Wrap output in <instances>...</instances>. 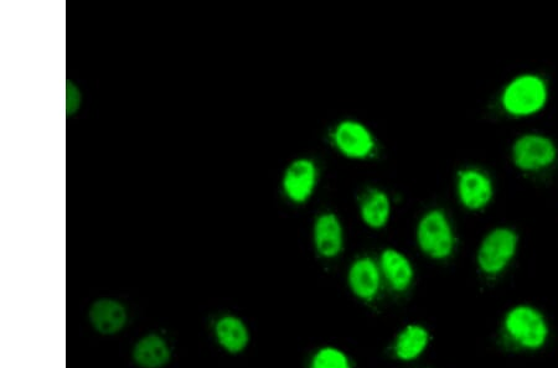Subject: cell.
<instances>
[{
    "label": "cell",
    "instance_id": "cell-10",
    "mask_svg": "<svg viewBox=\"0 0 558 368\" xmlns=\"http://www.w3.org/2000/svg\"><path fill=\"white\" fill-rule=\"evenodd\" d=\"M314 242L319 255L332 258L343 248V230L338 217L325 214L318 217L314 226Z\"/></svg>",
    "mask_w": 558,
    "mask_h": 368
},
{
    "label": "cell",
    "instance_id": "cell-3",
    "mask_svg": "<svg viewBox=\"0 0 558 368\" xmlns=\"http://www.w3.org/2000/svg\"><path fill=\"white\" fill-rule=\"evenodd\" d=\"M505 329L520 345L539 349L547 338V325L539 312L530 307H518L506 316Z\"/></svg>",
    "mask_w": 558,
    "mask_h": 368
},
{
    "label": "cell",
    "instance_id": "cell-13",
    "mask_svg": "<svg viewBox=\"0 0 558 368\" xmlns=\"http://www.w3.org/2000/svg\"><path fill=\"white\" fill-rule=\"evenodd\" d=\"M381 268L387 281L396 290H405L411 284L413 269L408 259L395 250H386L381 256Z\"/></svg>",
    "mask_w": 558,
    "mask_h": 368
},
{
    "label": "cell",
    "instance_id": "cell-4",
    "mask_svg": "<svg viewBox=\"0 0 558 368\" xmlns=\"http://www.w3.org/2000/svg\"><path fill=\"white\" fill-rule=\"evenodd\" d=\"M518 237L509 228H498L485 238L478 253L480 268L488 274H498L515 255Z\"/></svg>",
    "mask_w": 558,
    "mask_h": 368
},
{
    "label": "cell",
    "instance_id": "cell-8",
    "mask_svg": "<svg viewBox=\"0 0 558 368\" xmlns=\"http://www.w3.org/2000/svg\"><path fill=\"white\" fill-rule=\"evenodd\" d=\"M459 199L470 210L483 209L493 196V186L488 176L478 170H465L459 174Z\"/></svg>",
    "mask_w": 558,
    "mask_h": 368
},
{
    "label": "cell",
    "instance_id": "cell-2",
    "mask_svg": "<svg viewBox=\"0 0 558 368\" xmlns=\"http://www.w3.org/2000/svg\"><path fill=\"white\" fill-rule=\"evenodd\" d=\"M417 240L428 256L437 259L451 256L454 237L446 215L439 210L428 212L418 225Z\"/></svg>",
    "mask_w": 558,
    "mask_h": 368
},
{
    "label": "cell",
    "instance_id": "cell-17",
    "mask_svg": "<svg viewBox=\"0 0 558 368\" xmlns=\"http://www.w3.org/2000/svg\"><path fill=\"white\" fill-rule=\"evenodd\" d=\"M312 368H350V365L343 352L327 347L314 357Z\"/></svg>",
    "mask_w": 558,
    "mask_h": 368
},
{
    "label": "cell",
    "instance_id": "cell-12",
    "mask_svg": "<svg viewBox=\"0 0 558 368\" xmlns=\"http://www.w3.org/2000/svg\"><path fill=\"white\" fill-rule=\"evenodd\" d=\"M133 359L143 368L163 367L170 359L169 346L160 336L148 335L137 342Z\"/></svg>",
    "mask_w": 558,
    "mask_h": 368
},
{
    "label": "cell",
    "instance_id": "cell-9",
    "mask_svg": "<svg viewBox=\"0 0 558 368\" xmlns=\"http://www.w3.org/2000/svg\"><path fill=\"white\" fill-rule=\"evenodd\" d=\"M90 321L98 333L105 335L118 333L126 325V308L117 300H97L90 309Z\"/></svg>",
    "mask_w": 558,
    "mask_h": 368
},
{
    "label": "cell",
    "instance_id": "cell-7",
    "mask_svg": "<svg viewBox=\"0 0 558 368\" xmlns=\"http://www.w3.org/2000/svg\"><path fill=\"white\" fill-rule=\"evenodd\" d=\"M315 181H317V169L312 160L298 159L289 165L284 174L283 189L289 199L301 204L312 195Z\"/></svg>",
    "mask_w": 558,
    "mask_h": 368
},
{
    "label": "cell",
    "instance_id": "cell-14",
    "mask_svg": "<svg viewBox=\"0 0 558 368\" xmlns=\"http://www.w3.org/2000/svg\"><path fill=\"white\" fill-rule=\"evenodd\" d=\"M216 338L225 350L237 354L245 349L248 344V331L246 325L235 316H224L216 324Z\"/></svg>",
    "mask_w": 558,
    "mask_h": 368
},
{
    "label": "cell",
    "instance_id": "cell-15",
    "mask_svg": "<svg viewBox=\"0 0 558 368\" xmlns=\"http://www.w3.org/2000/svg\"><path fill=\"white\" fill-rule=\"evenodd\" d=\"M390 211V200L380 190L371 189L361 199V217L370 227L380 228L384 226L389 220Z\"/></svg>",
    "mask_w": 558,
    "mask_h": 368
},
{
    "label": "cell",
    "instance_id": "cell-6",
    "mask_svg": "<svg viewBox=\"0 0 558 368\" xmlns=\"http://www.w3.org/2000/svg\"><path fill=\"white\" fill-rule=\"evenodd\" d=\"M341 153L350 158H366L375 148L374 138L363 124L353 121L340 123L334 134Z\"/></svg>",
    "mask_w": 558,
    "mask_h": 368
},
{
    "label": "cell",
    "instance_id": "cell-5",
    "mask_svg": "<svg viewBox=\"0 0 558 368\" xmlns=\"http://www.w3.org/2000/svg\"><path fill=\"white\" fill-rule=\"evenodd\" d=\"M513 155L514 162L520 169L534 171L554 163L556 148L550 139L530 134L516 141Z\"/></svg>",
    "mask_w": 558,
    "mask_h": 368
},
{
    "label": "cell",
    "instance_id": "cell-16",
    "mask_svg": "<svg viewBox=\"0 0 558 368\" xmlns=\"http://www.w3.org/2000/svg\"><path fill=\"white\" fill-rule=\"evenodd\" d=\"M428 344V333L422 326L411 325L402 331L396 342V355L410 361L420 356Z\"/></svg>",
    "mask_w": 558,
    "mask_h": 368
},
{
    "label": "cell",
    "instance_id": "cell-11",
    "mask_svg": "<svg viewBox=\"0 0 558 368\" xmlns=\"http://www.w3.org/2000/svg\"><path fill=\"white\" fill-rule=\"evenodd\" d=\"M351 290L361 299L370 300L380 288V271L371 258H361L353 264L349 272Z\"/></svg>",
    "mask_w": 558,
    "mask_h": 368
},
{
    "label": "cell",
    "instance_id": "cell-1",
    "mask_svg": "<svg viewBox=\"0 0 558 368\" xmlns=\"http://www.w3.org/2000/svg\"><path fill=\"white\" fill-rule=\"evenodd\" d=\"M546 98L545 82L540 77L525 75L506 87L503 105L506 111L515 116H529L544 107Z\"/></svg>",
    "mask_w": 558,
    "mask_h": 368
}]
</instances>
